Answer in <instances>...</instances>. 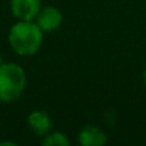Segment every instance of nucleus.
Wrapping results in <instances>:
<instances>
[{
    "instance_id": "obj_1",
    "label": "nucleus",
    "mask_w": 146,
    "mask_h": 146,
    "mask_svg": "<svg viewBox=\"0 0 146 146\" xmlns=\"http://www.w3.org/2000/svg\"><path fill=\"white\" fill-rule=\"evenodd\" d=\"M7 40L15 53L20 56H32L42 46L43 32L36 22L19 20L10 27Z\"/></svg>"
},
{
    "instance_id": "obj_2",
    "label": "nucleus",
    "mask_w": 146,
    "mask_h": 146,
    "mask_svg": "<svg viewBox=\"0 0 146 146\" xmlns=\"http://www.w3.org/2000/svg\"><path fill=\"white\" fill-rule=\"evenodd\" d=\"M26 88V73L16 63L0 64V102L12 103L17 100Z\"/></svg>"
},
{
    "instance_id": "obj_3",
    "label": "nucleus",
    "mask_w": 146,
    "mask_h": 146,
    "mask_svg": "<svg viewBox=\"0 0 146 146\" xmlns=\"http://www.w3.org/2000/svg\"><path fill=\"white\" fill-rule=\"evenodd\" d=\"M35 19H36V25L42 29L43 33H50V32H54L62 25L63 16L57 7L44 6V7H40Z\"/></svg>"
},
{
    "instance_id": "obj_4",
    "label": "nucleus",
    "mask_w": 146,
    "mask_h": 146,
    "mask_svg": "<svg viewBox=\"0 0 146 146\" xmlns=\"http://www.w3.org/2000/svg\"><path fill=\"white\" fill-rule=\"evenodd\" d=\"M40 7V0H10L12 15L19 20H33Z\"/></svg>"
},
{
    "instance_id": "obj_5",
    "label": "nucleus",
    "mask_w": 146,
    "mask_h": 146,
    "mask_svg": "<svg viewBox=\"0 0 146 146\" xmlns=\"http://www.w3.org/2000/svg\"><path fill=\"white\" fill-rule=\"evenodd\" d=\"M79 143L82 146H103L108 142V136L99 126L86 125L79 132Z\"/></svg>"
},
{
    "instance_id": "obj_6",
    "label": "nucleus",
    "mask_w": 146,
    "mask_h": 146,
    "mask_svg": "<svg viewBox=\"0 0 146 146\" xmlns=\"http://www.w3.org/2000/svg\"><path fill=\"white\" fill-rule=\"evenodd\" d=\"M27 126L37 136H44L52 129V119L43 110H35L27 116Z\"/></svg>"
},
{
    "instance_id": "obj_7",
    "label": "nucleus",
    "mask_w": 146,
    "mask_h": 146,
    "mask_svg": "<svg viewBox=\"0 0 146 146\" xmlns=\"http://www.w3.org/2000/svg\"><path fill=\"white\" fill-rule=\"evenodd\" d=\"M42 143L44 146H67L69 139L63 132H49L47 135L43 136Z\"/></svg>"
},
{
    "instance_id": "obj_8",
    "label": "nucleus",
    "mask_w": 146,
    "mask_h": 146,
    "mask_svg": "<svg viewBox=\"0 0 146 146\" xmlns=\"http://www.w3.org/2000/svg\"><path fill=\"white\" fill-rule=\"evenodd\" d=\"M143 82H145V85H146V69H145V72H143Z\"/></svg>"
},
{
    "instance_id": "obj_9",
    "label": "nucleus",
    "mask_w": 146,
    "mask_h": 146,
    "mask_svg": "<svg viewBox=\"0 0 146 146\" xmlns=\"http://www.w3.org/2000/svg\"><path fill=\"white\" fill-rule=\"evenodd\" d=\"M3 63V59H2V56H0V64H2Z\"/></svg>"
}]
</instances>
